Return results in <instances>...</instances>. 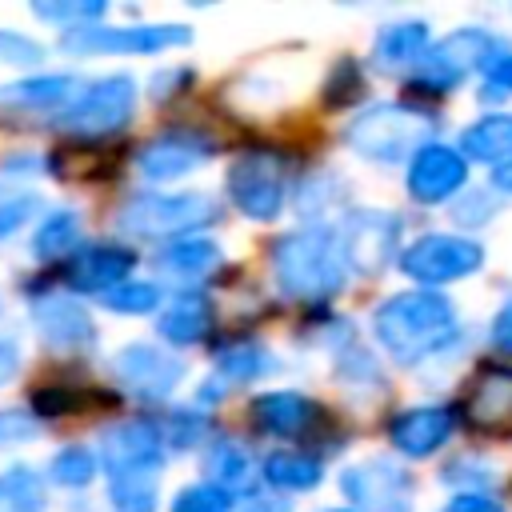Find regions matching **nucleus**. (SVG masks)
Wrapping results in <instances>:
<instances>
[{"instance_id":"6ab92c4d","label":"nucleus","mask_w":512,"mask_h":512,"mask_svg":"<svg viewBox=\"0 0 512 512\" xmlns=\"http://www.w3.org/2000/svg\"><path fill=\"white\" fill-rule=\"evenodd\" d=\"M452 432V412L448 408H408L392 420V444L404 456H428L436 452Z\"/></svg>"},{"instance_id":"dca6fc26","label":"nucleus","mask_w":512,"mask_h":512,"mask_svg":"<svg viewBox=\"0 0 512 512\" xmlns=\"http://www.w3.org/2000/svg\"><path fill=\"white\" fill-rule=\"evenodd\" d=\"M132 272V252L120 244H92L80 256H72L68 264V284L80 292H108L116 284H124Z\"/></svg>"},{"instance_id":"f257e3e1","label":"nucleus","mask_w":512,"mask_h":512,"mask_svg":"<svg viewBox=\"0 0 512 512\" xmlns=\"http://www.w3.org/2000/svg\"><path fill=\"white\" fill-rule=\"evenodd\" d=\"M372 328H376V340L400 364H412L452 340L456 312L440 292H400L376 308Z\"/></svg>"},{"instance_id":"1a4fd4ad","label":"nucleus","mask_w":512,"mask_h":512,"mask_svg":"<svg viewBox=\"0 0 512 512\" xmlns=\"http://www.w3.org/2000/svg\"><path fill=\"white\" fill-rule=\"evenodd\" d=\"M496 52L492 36L480 28H460L448 40H440L436 48H428L416 64V84L432 88V92H448L452 84H460L476 64H488Z\"/></svg>"},{"instance_id":"c85d7f7f","label":"nucleus","mask_w":512,"mask_h":512,"mask_svg":"<svg viewBox=\"0 0 512 512\" xmlns=\"http://www.w3.org/2000/svg\"><path fill=\"white\" fill-rule=\"evenodd\" d=\"M0 512H44V484L32 468L0 472Z\"/></svg>"},{"instance_id":"cd10ccee","label":"nucleus","mask_w":512,"mask_h":512,"mask_svg":"<svg viewBox=\"0 0 512 512\" xmlns=\"http://www.w3.org/2000/svg\"><path fill=\"white\" fill-rule=\"evenodd\" d=\"M108 496L116 512H156V472H116Z\"/></svg>"},{"instance_id":"f3484780","label":"nucleus","mask_w":512,"mask_h":512,"mask_svg":"<svg viewBox=\"0 0 512 512\" xmlns=\"http://www.w3.org/2000/svg\"><path fill=\"white\" fill-rule=\"evenodd\" d=\"M32 320L40 328V336L56 348H84L96 340V328L88 320V312L64 296H48V300H36L32 304Z\"/></svg>"},{"instance_id":"423d86ee","label":"nucleus","mask_w":512,"mask_h":512,"mask_svg":"<svg viewBox=\"0 0 512 512\" xmlns=\"http://www.w3.org/2000/svg\"><path fill=\"white\" fill-rule=\"evenodd\" d=\"M228 200L248 220H276L284 208V164L272 152H248L228 168Z\"/></svg>"},{"instance_id":"6e6552de","label":"nucleus","mask_w":512,"mask_h":512,"mask_svg":"<svg viewBox=\"0 0 512 512\" xmlns=\"http://www.w3.org/2000/svg\"><path fill=\"white\" fill-rule=\"evenodd\" d=\"M192 32L184 24H128V28H104V24H80L60 36L72 52H164L188 44Z\"/></svg>"},{"instance_id":"7ed1b4c3","label":"nucleus","mask_w":512,"mask_h":512,"mask_svg":"<svg viewBox=\"0 0 512 512\" xmlns=\"http://www.w3.org/2000/svg\"><path fill=\"white\" fill-rule=\"evenodd\" d=\"M220 216V204L208 192H140L120 208L124 232L140 240H164L192 228H204Z\"/></svg>"},{"instance_id":"9b49d317","label":"nucleus","mask_w":512,"mask_h":512,"mask_svg":"<svg viewBox=\"0 0 512 512\" xmlns=\"http://www.w3.org/2000/svg\"><path fill=\"white\" fill-rule=\"evenodd\" d=\"M396 232H400V224L388 212H372V208L352 212L336 236L344 264H352L356 272H380L396 256Z\"/></svg>"},{"instance_id":"37998d69","label":"nucleus","mask_w":512,"mask_h":512,"mask_svg":"<svg viewBox=\"0 0 512 512\" xmlns=\"http://www.w3.org/2000/svg\"><path fill=\"white\" fill-rule=\"evenodd\" d=\"M444 512H504L496 500H488V496H476V492H468V496H456Z\"/></svg>"},{"instance_id":"7c9ffc66","label":"nucleus","mask_w":512,"mask_h":512,"mask_svg":"<svg viewBox=\"0 0 512 512\" xmlns=\"http://www.w3.org/2000/svg\"><path fill=\"white\" fill-rule=\"evenodd\" d=\"M92 404H100V396L96 392H84V388H64V384H56V388H40L36 396H32V408L40 412V416H76V412H84V408H92Z\"/></svg>"},{"instance_id":"9d476101","label":"nucleus","mask_w":512,"mask_h":512,"mask_svg":"<svg viewBox=\"0 0 512 512\" xmlns=\"http://www.w3.org/2000/svg\"><path fill=\"white\" fill-rule=\"evenodd\" d=\"M340 488L360 512H412V484L388 460H364L344 468Z\"/></svg>"},{"instance_id":"ddd939ff","label":"nucleus","mask_w":512,"mask_h":512,"mask_svg":"<svg viewBox=\"0 0 512 512\" xmlns=\"http://www.w3.org/2000/svg\"><path fill=\"white\" fill-rule=\"evenodd\" d=\"M160 448H164V432L148 420H132V424H116L112 432H104L100 460H104L108 476H116V472H160Z\"/></svg>"},{"instance_id":"39448f33","label":"nucleus","mask_w":512,"mask_h":512,"mask_svg":"<svg viewBox=\"0 0 512 512\" xmlns=\"http://www.w3.org/2000/svg\"><path fill=\"white\" fill-rule=\"evenodd\" d=\"M132 108H136V84L128 76H104V80L88 84L60 112V128H68L76 136H108L132 120Z\"/></svg>"},{"instance_id":"c9c22d12","label":"nucleus","mask_w":512,"mask_h":512,"mask_svg":"<svg viewBox=\"0 0 512 512\" xmlns=\"http://www.w3.org/2000/svg\"><path fill=\"white\" fill-rule=\"evenodd\" d=\"M40 60H44V48L36 40H28V36H20L12 28H0V64L28 68V64H40Z\"/></svg>"},{"instance_id":"4c0bfd02","label":"nucleus","mask_w":512,"mask_h":512,"mask_svg":"<svg viewBox=\"0 0 512 512\" xmlns=\"http://www.w3.org/2000/svg\"><path fill=\"white\" fill-rule=\"evenodd\" d=\"M36 208H40V200H36L32 192L4 196V200H0V240L12 236V232H20V224H28Z\"/></svg>"},{"instance_id":"a18cd8bd","label":"nucleus","mask_w":512,"mask_h":512,"mask_svg":"<svg viewBox=\"0 0 512 512\" xmlns=\"http://www.w3.org/2000/svg\"><path fill=\"white\" fill-rule=\"evenodd\" d=\"M492 184H500L504 192H512V160H504V164L492 172Z\"/></svg>"},{"instance_id":"f704fd0d","label":"nucleus","mask_w":512,"mask_h":512,"mask_svg":"<svg viewBox=\"0 0 512 512\" xmlns=\"http://www.w3.org/2000/svg\"><path fill=\"white\" fill-rule=\"evenodd\" d=\"M228 508H232V496L212 484H192L172 500V512H228Z\"/></svg>"},{"instance_id":"ea45409f","label":"nucleus","mask_w":512,"mask_h":512,"mask_svg":"<svg viewBox=\"0 0 512 512\" xmlns=\"http://www.w3.org/2000/svg\"><path fill=\"white\" fill-rule=\"evenodd\" d=\"M32 436V420L20 412H0V444L8 440H28Z\"/></svg>"},{"instance_id":"393cba45","label":"nucleus","mask_w":512,"mask_h":512,"mask_svg":"<svg viewBox=\"0 0 512 512\" xmlns=\"http://www.w3.org/2000/svg\"><path fill=\"white\" fill-rule=\"evenodd\" d=\"M460 156L504 164V156H512V116H488V120L472 124L460 136Z\"/></svg>"},{"instance_id":"4468645a","label":"nucleus","mask_w":512,"mask_h":512,"mask_svg":"<svg viewBox=\"0 0 512 512\" xmlns=\"http://www.w3.org/2000/svg\"><path fill=\"white\" fill-rule=\"evenodd\" d=\"M468 180V164L456 148H444V144H424L416 148L412 164H408V192L424 204H440L448 200L460 184Z\"/></svg>"},{"instance_id":"72a5a7b5","label":"nucleus","mask_w":512,"mask_h":512,"mask_svg":"<svg viewBox=\"0 0 512 512\" xmlns=\"http://www.w3.org/2000/svg\"><path fill=\"white\" fill-rule=\"evenodd\" d=\"M52 476H56V484H64V488H84V484L96 476V456H92L88 448H64V452H56V460H52Z\"/></svg>"},{"instance_id":"e433bc0d","label":"nucleus","mask_w":512,"mask_h":512,"mask_svg":"<svg viewBox=\"0 0 512 512\" xmlns=\"http://www.w3.org/2000/svg\"><path fill=\"white\" fill-rule=\"evenodd\" d=\"M56 160H60L56 176H64V180H92V176H100V164H104L96 148H72V152H60Z\"/></svg>"},{"instance_id":"20e7f679","label":"nucleus","mask_w":512,"mask_h":512,"mask_svg":"<svg viewBox=\"0 0 512 512\" xmlns=\"http://www.w3.org/2000/svg\"><path fill=\"white\" fill-rule=\"evenodd\" d=\"M428 132V120L408 104H376L348 124V144L380 164L404 160Z\"/></svg>"},{"instance_id":"a211bd4d","label":"nucleus","mask_w":512,"mask_h":512,"mask_svg":"<svg viewBox=\"0 0 512 512\" xmlns=\"http://www.w3.org/2000/svg\"><path fill=\"white\" fill-rule=\"evenodd\" d=\"M252 420L276 436H304L320 420V408L300 392H260L252 400Z\"/></svg>"},{"instance_id":"4be33fe9","label":"nucleus","mask_w":512,"mask_h":512,"mask_svg":"<svg viewBox=\"0 0 512 512\" xmlns=\"http://www.w3.org/2000/svg\"><path fill=\"white\" fill-rule=\"evenodd\" d=\"M424 48H428V24L404 20V24H392V28H384V32L376 36L372 56H376L380 68L396 72V68H404V64H420Z\"/></svg>"},{"instance_id":"b1692460","label":"nucleus","mask_w":512,"mask_h":512,"mask_svg":"<svg viewBox=\"0 0 512 512\" xmlns=\"http://www.w3.org/2000/svg\"><path fill=\"white\" fill-rule=\"evenodd\" d=\"M220 264V248L212 240H176L156 256V268L176 276V280H200L204 272H212Z\"/></svg>"},{"instance_id":"0eeeda50","label":"nucleus","mask_w":512,"mask_h":512,"mask_svg":"<svg viewBox=\"0 0 512 512\" xmlns=\"http://www.w3.org/2000/svg\"><path fill=\"white\" fill-rule=\"evenodd\" d=\"M480 264H484L480 244H472L464 236H448V232L420 236L416 244H408L400 252V268L420 284H448V280L472 276Z\"/></svg>"},{"instance_id":"79ce46f5","label":"nucleus","mask_w":512,"mask_h":512,"mask_svg":"<svg viewBox=\"0 0 512 512\" xmlns=\"http://www.w3.org/2000/svg\"><path fill=\"white\" fill-rule=\"evenodd\" d=\"M484 68H488V92L492 88H512V56H492Z\"/></svg>"},{"instance_id":"aec40b11","label":"nucleus","mask_w":512,"mask_h":512,"mask_svg":"<svg viewBox=\"0 0 512 512\" xmlns=\"http://www.w3.org/2000/svg\"><path fill=\"white\" fill-rule=\"evenodd\" d=\"M76 92V76H36V80H16L0 88V108L16 112H44V108H68Z\"/></svg>"},{"instance_id":"a878e982","label":"nucleus","mask_w":512,"mask_h":512,"mask_svg":"<svg viewBox=\"0 0 512 512\" xmlns=\"http://www.w3.org/2000/svg\"><path fill=\"white\" fill-rule=\"evenodd\" d=\"M264 480L288 492H308L320 484V460L304 456V452H276L264 460Z\"/></svg>"},{"instance_id":"473e14b6","label":"nucleus","mask_w":512,"mask_h":512,"mask_svg":"<svg viewBox=\"0 0 512 512\" xmlns=\"http://www.w3.org/2000/svg\"><path fill=\"white\" fill-rule=\"evenodd\" d=\"M100 304L112 308V312H152L160 304V292L152 284H144V280H124V284L108 288L100 296Z\"/></svg>"},{"instance_id":"2eb2a0df","label":"nucleus","mask_w":512,"mask_h":512,"mask_svg":"<svg viewBox=\"0 0 512 512\" xmlns=\"http://www.w3.org/2000/svg\"><path fill=\"white\" fill-rule=\"evenodd\" d=\"M208 152H212L208 140L184 136V132H168V136H156L152 144H144L140 156H136V164H140V172L148 180H172V176H184L196 164H204Z\"/></svg>"},{"instance_id":"c756f323","label":"nucleus","mask_w":512,"mask_h":512,"mask_svg":"<svg viewBox=\"0 0 512 512\" xmlns=\"http://www.w3.org/2000/svg\"><path fill=\"white\" fill-rule=\"evenodd\" d=\"M204 472H208L212 488H224V492L232 496L236 488L248 484V456H244L236 444H216V448L208 452V460H204Z\"/></svg>"},{"instance_id":"412c9836","label":"nucleus","mask_w":512,"mask_h":512,"mask_svg":"<svg viewBox=\"0 0 512 512\" xmlns=\"http://www.w3.org/2000/svg\"><path fill=\"white\" fill-rule=\"evenodd\" d=\"M468 420L480 428H500L512 420V372H488L472 384L468 404H464Z\"/></svg>"},{"instance_id":"f8f14e48","label":"nucleus","mask_w":512,"mask_h":512,"mask_svg":"<svg viewBox=\"0 0 512 512\" xmlns=\"http://www.w3.org/2000/svg\"><path fill=\"white\" fill-rule=\"evenodd\" d=\"M116 376H120V384L128 392L148 396V400H160V396H168L180 384L184 360L172 356V352H160L152 344H128L116 356Z\"/></svg>"},{"instance_id":"f03ea898","label":"nucleus","mask_w":512,"mask_h":512,"mask_svg":"<svg viewBox=\"0 0 512 512\" xmlns=\"http://www.w3.org/2000/svg\"><path fill=\"white\" fill-rule=\"evenodd\" d=\"M272 272L276 284L296 300H324L344 288V252L336 232L328 228H300L272 244Z\"/></svg>"},{"instance_id":"bb28decb","label":"nucleus","mask_w":512,"mask_h":512,"mask_svg":"<svg viewBox=\"0 0 512 512\" xmlns=\"http://www.w3.org/2000/svg\"><path fill=\"white\" fill-rule=\"evenodd\" d=\"M76 244H80V216H76L72 208L52 212V216L36 228V236H32V248H36V256H40V260L68 256Z\"/></svg>"},{"instance_id":"58836bf2","label":"nucleus","mask_w":512,"mask_h":512,"mask_svg":"<svg viewBox=\"0 0 512 512\" xmlns=\"http://www.w3.org/2000/svg\"><path fill=\"white\" fill-rule=\"evenodd\" d=\"M36 16L44 20H100L104 16V4L100 0H80V4H32Z\"/></svg>"},{"instance_id":"c03bdc74","label":"nucleus","mask_w":512,"mask_h":512,"mask_svg":"<svg viewBox=\"0 0 512 512\" xmlns=\"http://www.w3.org/2000/svg\"><path fill=\"white\" fill-rule=\"evenodd\" d=\"M244 512H288V504L268 500V496H256V500H248V504H244Z\"/></svg>"},{"instance_id":"2f4dec72","label":"nucleus","mask_w":512,"mask_h":512,"mask_svg":"<svg viewBox=\"0 0 512 512\" xmlns=\"http://www.w3.org/2000/svg\"><path fill=\"white\" fill-rule=\"evenodd\" d=\"M268 352L256 348V344H236V348H224L216 356V368L228 376V380H256L260 372H268Z\"/></svg>"},{"instance_id":"a19ab883","label":"nucleus","mask_w":512,"mask_h":512,"mask_svg":"<svg viewBox=\"0 0 512 512\" xmlns=\"http://www.w3.org/2000/svg\"><path fill=\"white\" fill-rule=\"evenodd\" d=\"M492 344L512 356V304H504L496 312V320H492Z\"/></svg>"},{"instance_id":"5701e85b","label":"nucleus","mask_w":512,"mask_h":512,"mask_svg":"<svg viewBox=\"0 0 512 512\" xmlns=\"http://www.w3.org/2000/svg\"><path fill=\"white\" fill-rule=\"evenodd\" d=\"M208 324H212V308H208V300L200 292H188V296L172 300L156 320L160 336L172 340V344H196L208 332Z\"/></svg>"}]
</instances>
